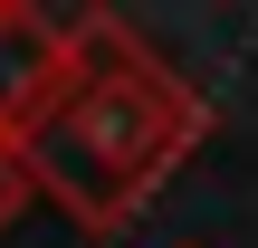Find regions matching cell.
Returning a JSON list of instances; mask_svg holds the SVG:
<instances>
[{"label": "cell", "instance_id": "obj_3", "mask_svg": "<svg viewBox=\"0 0 258 248\" xmlns=\"http://www.w3.org/2000/svg\"><path fill=\"white\" fill-rule=\"evenodd\" d=\"M19 210H29V172H19V153L0 143V229H10Z\"/></svg>", "mask_w": 258, "mask_h": 248}, {"label": "cell", "instance_id": "obj_4", "mask_svg": "<svg viewBox=\"0 0 258 248\" xmlns=\"http://www.w3.org/2000/svg\"><path fill=\"white\" fill-rule=\"evenodd\" d=\"M182 248H201V239H182Z\"/></svg>", "mask_w": 258, "mask_h": 248}, {"label": "cell", "instance_id": "obj_1", "mask_svg": "<svg viewBox=\"0 0 258 248\" xmlns=\"http://www.w3.org/2000/svg\"><path fill=\"white\" fill-rule=\"evenodd\" d=\"M201 134H211V96L172 57H153V38L134 19L77 10L67 19V76L10 153H19L29 191L48 210H67V229L115 239L201 153Z\"/></svg>", "mask_w": 258, "mask_h": 248}, {"label": "cell", "instance_id": "obj_2", "mask_svg": "<svg viewBox=\"0 0 258 248\" xmlns=\"http://www.w3.org/2000/svg\"><path fill=\"white\" fill-rule=\"evenodd\" d=\"M67 76V19H38L29 0H0V143H19Z\"/></svg>", "mask_w": 258, "mask_h": 248}]
</instances>
